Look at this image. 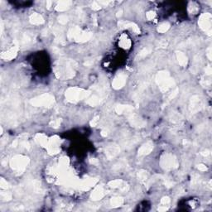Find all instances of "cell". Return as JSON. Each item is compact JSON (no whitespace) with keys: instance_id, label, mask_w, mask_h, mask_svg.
Segmentation results:
<instances>
[{"instance_id":"6da1fadb","label":"cell","mask_w":212,"mask_h":212,"mask_svg":"<svg viewBox=\"0 0 212 212\" xmlns=\"http://www.w3.org/2000/svg\"><path fill=\"white\" fill-rule=\"evenodd\" d=\"M157 82L162 91H167V89H170L173 85V81L170 77V75L165 71L160 72L159 74H157Z\"/></svg>"},{"instance_id":"7a4b0ae2","label":"cell","mask_w":212,"mask_h":212,"mask_svg":"<svg viewBox=\"0 0 212 212\" xmlns=\"http://www.w3.org/2000/svg\"><path fill=\"white\" fill-rule=\"evenodd\" d=\"M89 96V92L79 88H70L67 89L66 96L70 101H77Z\"/></svg>"},{"instance_id":"3957f363","label":"cell","mask_w":212,"mask_h":212,"mask_svg":"<svg viewBox=\"0 0 212 212\" xmlns=\"http://www.w3.org/2000/svg\"><path fill=\"white\" fill-rule=\"evenodd\" d=\"M54 102V97L49 94H44L36 97L31 100V104L34 106H50Z\"/></svg>"},{"instance_id":"277c9868","label":"cell","mask_w":212,"mask_h":212,"mask_svg":"<svg viewBox=\"0 0 212 212\" xmlns=\"http://www.w3.org/2000/svg\"><path fill=\"white\" fill-rule=\"evenodd\" d=\"M28 163V158L23 156H16L11 161V166L13 169L21 171L25 169Z\"/></svg>"},{"instance_id":"5b68a950","label":"cell","mask_w":212,"mask_h":212,"mask_svg":"<svg viewBox=\"0 0 212 212\" xmlns=\"http://www.w3.org/2000/svg\"><path fill=\"white\" fill-rule=\"evenodd\" d=\"M161 165L166 170H171L177 167V159L171 154H165L164 156L162 157Z\"/></svg>"},{"instance_id":"8992f818","label":"cell","mask_w":212,"mask_h":212,"mask_svg":"<svg viewBox=\"0 0 212 212\" xmlns=\"http://www.w3.org/2000/svg\"><path fill=\"white\" fill-rule=\"evenodd\" d=\"M199 24L200 28L203 29L205 32L208 33V34L211 35V15L210 14H204L200 16Z\"/></svg>"},{"instance_id":"52a82bcc","label":"cell","mask_w":212,"mask_h":212,"mask_svg":"<svg viewBox=\"0 0 212 212\" xmlns=\"http://www.w3.org/2000/svg\"><path fill=\"white\" fill-rule=\"evenodd\" d=\"M126 82V75L121 73V74H119L115 77V79L114 80V82H113V87L114 89H120L122 88L124 84Z\"/></svg>"},{"instance_id":"ba28073f","label":"cell","mask_w":212,"mask_h":212,"mask_svg":"<svg viewBox=\"0 0 212 212\" xmlns=\"http://www.w3.org/2000/svg\"><path fill=\"white\" fill-rule=\"evenodd\" d=\"M119 152V148L117 145L109 146L106 148V150H105L106 157H108L109 159H111V158H114V157H116Z\"/></svg>"},{"instance_id":"9c48e42d","label":"cell","mask_w":212,"mask_h":212,"mask_svg":"<svg viewBox=\"0 0 212 212\" xmlns=\"http://www.w3.org/2000/svg\"><path fill=\"white\" fill-rule=\"evenodd\" d=\"M129 120L130 123L135 127H144L146 124V123L143 119H141L139 117H137L135 114H133L129 117Z\"/></svg>"},{"instance_id":"30bf717a","label":"cell","mask_w":212,"mask_h":212,"mask_svg":"<svg viewBox=\"0 0 212 212\" xmlns=\"http://www.w3.org/2000/svg\"><path fill=\"white\" fill-rule=\"evenodd\" d=\"M200 107H201V103L200 100V98L196 96H193L191 100V106H190L191 110L192 112H197L200 110Z\"/></svg>"},{"instance_id":"8fae6325","label":"cell","mask_w":212,"mask_h":212,"mask_svg":"<svg viewBox=\"0 0 212 212\" xmlns=\"http://www.w3.org/2000/svg\"><path fill=\"white\" fill-rule=\"evenodd\" d=\"M153 149V144L152 142H148L143 146H141V148L138 150V154L143 156V155H146L151 152V151Z\"/></svg>"},{"instance_id":"7c38bea8","label":"cell","mask_w":212,"mask_h":212,"mask_svg":"<svg viewBox=\"0 0 212 212\" xmlns=\"http://www.w3.org/2000/svg\"><path fill=\"white\" fill-rule=\"evenodd\" d=\"M105 195V190L103 186H100L95 190L92 194V198L94 200H100Z\"/></svg>"},{"instance_id":"4fadbf2b","label":"cell","mask_w":212,"mask_h":212,"mask_svg":"<svg viewBox=\"0 0 212 212\" xmlns=\"http://www.w3.org/2000/svg\"><path fill=\"white\" fill-rule=\"evenodd\" d=\"M80 34H81V29L77 27H74V28H70L67 36H68L69 39H76L77 40Z\"/></svg>"},{"instance_id":"5bb4252c","label":"cell","mask_w":212,"mask_h":212,"mask_svg":"<svg viewBox=\"0 0 212 212\" xmlns=\"http://www.w3.org/2000/svg\"><path fill=\"white\" fill-rule=\"evenodd\" d=\"M17 51H18V47H15L11 48L10 50H8L5 53H3L2 55V57L3 59H6V60H11V59L14 58L15 56L17 55Z\"/></svg>"},{"instance_id":"9a60e30c","label":"cell","mask_w":212,"mask_h":212,"mask_svg":"<svg viewBox=\"0 0 212 212\" xmlns=\"http://www.w3.org/2000/svg\"><path fill=\"white\" fill-rule=\"evenodd\" d=\"M30 22L35 25H40V24H42L44 22V20L40 14H33L30 17Z\"/></svg>"},{"instance_id":"2e32d148","label":"cell","mask_w":212,"mask_h":212,"mask_svg":"<svg viewBox=\"0 0 212 212\" xmlns=\"http://www.w3.org/2000/svg\"><path fill=\"white\" fill-rule=\"evenodd\" d=\"M133 110V108L131 106H129V105H117L115 107V111L119 114H121L123 112L131 113Z\"/></svg>"},{"instance_id":"e0dca14e","label":"cell","mask_w":212,"mask_h":212,"mask_svg":"<svg viewBox=\"0 0 212 212\" xmlns=\"http://www.w3.org/2000/svg\"><path fill=\"white\" fill-rule=\"evenodd\" d=\"M70 4H71V2H69V1H63V2H60L56 8V10H58V11H64V10H66Z\"/></svg>"},{"instance_id":"ac0fdd59","label":"cell","mask_w":212,"mask_h":212,"mask_svg":"<svg viewBox=\"0 0 212 212\" xmlns=\"http://www.w3.org/2000/svg\"><path fill=\"white\" fill-rule=\"evenodd\" d=\"M177 57L178 62H179L180 65H182V66H186V65L187 58L182 52H180V51L177 52Z\"/></svg>"},{"instance_id":"d6986e66","label":"cell","mask_w":212,"mask_h":212,"mask_svg":"<svg viewBox=\"0 0 212 212\" xmlns=\"http://www.w3.org/2000/svg\"><path fill=\"white\" fill-rule=\"evenodd\" d=\"M36 141L39 144H41L42 146L44 145H47V138L46 137V136L44 134H37L36 136Z\"/></svg>"},{"instance_id":"ffe728a7","label":"cell","mask_w":212,"mask_h":212,"mask_svg":"<svg viewBox=\"0 0 212 212\" xmlns=\"http://www.w3.org/2000/svg\"><path fill=\"white\" fill-rule=\"evenodd\" d=\"M112 206H119L123 204V199L122 197H114L110 201Z\"/></svg>"},{"instance_id":"44dd1931","label":"cell","mask_w":212,"mask_h":212,"mask_svg":"<svg viewBox=\"0 0 212 212\" xmlns=\"http://www.w3.org/2000/svg\"><path fill=\"white\" fill-rule=\"evenodd\" d=\"M33 40V37L32 36L31 34H24L23 35V37H22V42L24 44V45H26V44H28V43H30V42H32Z\"/></svg>"},{"instance_id":"7402d4cb","label":"cell","mask_w":212,"mask_h":212,"mask_svg":"<svg viewBox=\"0 0 212 212\" xmlns=\"http://www.w3.org/2000/svg\"><path fill=\"white\" fill-rule=\"evenodd\" d=\"M169 27H170V25H169L167 22H163V23H162V24L158 27L157 31L160 32V33H165V32H167V31L169 29Z\"/></svg>"},{"instance_id":"603a6c76","label":"cell","mask_w":212,"mask_h":212,"mask_svg":"<svg viewBox=\"0 0 212 212\" xmlns=\"http://www.w3.org/2000/svg\"><path fill=\"white\" fill-rule=\"evenodd\" d=\"M122 183H123V182L121 180H114V181L110 182V183H109V186H110L111 187H114V188H115V187H121L122 186H121Z\"/></svg>"},{"instance_id":"cb8c5ba5","label":"cell","mask_w":212,"mask_h":212,"mask_svg":"<svg viewBox=\"0 0 212 212\" xmlns=\"http://www.w3.org/2000/svg\"><path fill=\"white\" fill-rule=\"evenodd\" d=\"M120 45H121V46L124 48L129 47L130 46L129 40V39H127V38L121 39V41H120Z\"/></svg>"},{"instance_id":"d4e9b609","label":"cell","mask_w":212,"mask_h":212,"mask_svg":"<svg viewBox=\"0 0 212 212\" xmlns=\"http://www.w3.org/2000/svg\"><path fill=\"white\" fill-rule=\"evenodd\" d=\"M150 48H144V50H142L140 52H139V54H138V56L139 57H144L145 56H147L149 52H150Z\"/></svg>"},{"instance_id":"484cf974","label":"cell","mask_w":212,"mask_h":212,"mask_svg":"<svg viewBox=\"0 0 212 212\" xmlns=\"http://www.w3.org/2000/svg\"><path fill=\"white\" fill-rule=\"evenodd\" d=\"M138 177L141 181H146L148 179V175H147L146 171H141L140 172H138Z\"/></svg>"},{"instance_id":"4316f807","label":"cell","mask_w":212,"mask_h":212,"mask_svg":"<svg viewBox=\"0 0 212 212\" xmlns=\"http://www.w3.org/2000/svg\"><path fill=\"white\" fill-rule=\"evenodd\" d=\"M59 22L62 23V24H65L68 22V17L66 15H61L59 17Z\"/></svg>"},{"instance_id":"83f0119b","label":"cell","mask_w":212,"mask_h":212,"mask_svg":"<svg viewBox=\"0 0 212 212\" xmlns=\"http://www.w3.org/2000/svg\"><path fill=\"white\" fill-rule=\"evenodd\" d=\"M1 196H2V198L4 199V200H10L12 198V194L10 192H5V193H3Z\"/></svg>"},{"instance_id":"f1b7e54d","label":"cell","mask_w":212,"mask_h":212,"mask_svg":"<svg viewBox=\"0 0 212 212\" xmlns=\"http://www.w3.org/2000/svg\"><path fill=\"white\" fill-rule=\"evenodd\" d=\"M60 123H61L60 119H56V120H54V121H52V122L50 123V124H51V127H54V128H57L58 126H60Z\"/></svg>"},{"instance_id":"f546056e","label":"cell","mask_w":212,"mask_h":212,"mask_svg":"<svg viewBox=\"0 0 212 212\" xmlns=\"http://www.w3.org/2000/svg\"><path fill=\"white\" fill-rule=\"evenodd\" d=\"M201 84L204 86H209V85H211V80H202L201 81Z\"/></svg>"},{"instance_id":"4dcf8cb0","label":"cell","mask_w":212,"mask_h":212,"mask_svg":"<svg viewBox=\"0 0 212 212\" xmlns=\"http://www.w3.org/2000/svg\"><path fill=\"white\" fill-rule=\"evenodd\" d=\"M170 201H171V200H170V199L168 198V197H163V198L162 199V201H161V202H162V204H163L164 205H167V204H169Z\"/></svg>"},{"instance_id":"1f68e13d","label":"cell","mask_w":212,"mask_h":212,"mask_svg":"<svg viewBox=\"0 0 212 212\" xmlns=\"http://www.w3.org/2000/svg\"><path fill=\"white\" fill-rule=\"evenodd\" d=\"M99 119H100V117L99 116H96V118H94V119L91 121L90 124H91V125H93V126H96V124L98 123V122H99Z\"/></svg>"},{"instance_id":"d6a6232c","label":"cell","mask_w":212,"mask_h":212,"mask_svg":"<svg viewBox=\"0 0 212 212\" xmlns=\"http://www.w3.org/2000/svg\"><path fill=\"white\" fill-rule=\"evenodd\" d=\"M154 17H155V14L153 12H149V13H148V14H147V18L149 20H152Z\"/></svg>"},{"instance_id":"836d02e7","label":"cell","mask_w":212,"mask_h":212,"mask_svg":"<svg viewBox=\"0 0 212 212\" xmlns=\"http://www.w3.org/2000/svg\"><path fill=\"white\" fill-rule=\"evenodd\" d=\"M198 169L200 171H205L206 170H207V167H205V165L200 164V165H198Z\"/></svg>"},{"instance_id":"e575fe53","label":"cell","mask_w":212,"mask_h":212,"mask_svg":"<svg viewBox=\"0 0 212 212\" xmlns=\"http://www.w3.org/2000/svg\"><path fill=\"white\" fill-rule=\"evenodd\" d=\"M205 73H206V75H211V67L210 66H208L205 68Z\"/></svg>"},{"instance_id":"d590c367","label":"cell","mask_w":212,"mask_h":212,"mask_svg":"<svg viewBox=\"0 0 212 212\" xmlns=\"http://www.w3.org/2000/svg\"><path fill=\"white\" fill-rule=\"evenodd\" d=\"M211 48L209 47L208 48V50H207V56H208V58L211 60Z\"/></svg>"},{"instance_id":"8d00e7d4","label":"cell","mask_w":212,"mask_h":212,"mask_svg":"<svg viewBox=\"0 0 212 212\" xmlns=\"http://www.w3.org/2000/svg\"><path fill=\"white\" fill-rule=\"evenodd\" d=\"M210 151L209 150H205V152H202V155H204V156H208V155H210Z\"/></svg>"},{"instance_id":"74e56055","label":"cell","mask_w":212,"mask_h":212,"mask_svg":"<svg viewBox=\"0 0 212 212\" xmlns=\"http://www.w3.org/2000/svg\"><path fill=\"white\" fill-rule=\"evenodd\" d=\"M91 163H93V164H97L98 162L96 161V159H94V160H91Z\"/></svg>"}]
</instances>
